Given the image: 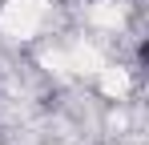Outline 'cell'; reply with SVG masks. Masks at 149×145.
I'll return each mask as SVG.
<instances>
[]
</instances>
